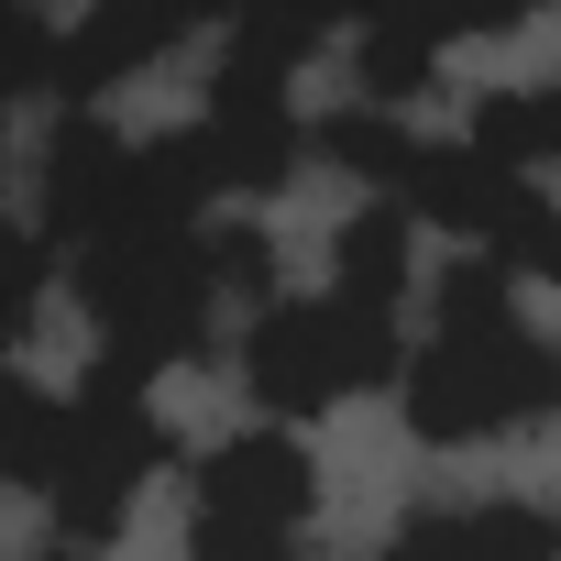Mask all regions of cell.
<instances>
[{
    "mask_svg": "<svg viewBox=\"0 0 561 561\" xmlns=\"http://www.w3.org/2000/svg\"><path fill=\"white\" fill-rule=\"evenodd\" d=\"M561 408V353L528 320L517 275H495L484 253H451L430 275V331L397 353V419L430 451H473L506 430H539Z\"/></svg>",
    "mask_w": 561,
    "mask_h": 561,
    "instance_id": "6da1fadb",
    "label": "cell"
},
{
    "mask_svg": "<svg viewBox=\"0 0 561 561\" xmlns=\"http://www.w3.org/2000/svg\"><path fill=\"white\" fill-rule=\"evenodd\" d=\"M67 287H78L89 342H100L89 375L144 386V397H154L165 364H187L209 342V309H220L209 264H198V231H100V242L67 253Z\"/></svg>",
    "mask_w": 561,
    "mask_h": 561,
    "instance_id": "7a4b0ae2",
    "label": "cell"
},
{
    "mask_svg": "<svg viewBox=\"0 0 561 561\" xmlns=\"http://www.w3.org/2000/svg\"><path fill=\"white\" fill-rule=\"evenodd\" d=\"M309 23H231L220 67H209V111L187 122L209 154V198H275L298 187L309 122H298V67H309Z\"/></svg>",
    "mask_w": 561,
    "mask_h": 561,
    "instance_id": "3957f363",
    "label": "cell"
},
{
    "mask_svg": "<svg viewBox=\"0 0 561 561\" xmlns=\"http://www.w3.org/2000/svg\"><path fill=\"white\" fill-rule=\"evenodd\" d=\"M397 320L375 309H342L331 287L320 298H264L253 331H242V386L264 408V430H309L353 397H386L397 386Z\"/></svg>",
    "mask_w": 561,
    "mask_h": 561,
    "instance_id": "277c9868",
    "label": "cell"
},
{
    "mask_svg": "<svg viewBox=\"0 0 561 561\" xmlns=\"http://www.w3.org/2000/svg\"><path fill=\"white\" fill-rule=\"evenodd\" d=\"M176 430L144 386H111V375H78L67 386V430H56V473H45V517H56V550H111L122 517L144 506V484L165 473Z\"/></svg>",
    "mask_w": 561,
    "mask_h": 561,
    "instance_id": "5b68a950",
    "label": "cell"
},
{
    "mask_svg": "<svg viewBox=\"0 0 561 561\" xmlns=\"http://www.w3.org/2000/svg\"><path fill=\"white\" fill-rule=\"evenodd\" d=\"M309 517H320V462L298 430H231L209 440L198 484H187V561H309Z\"/></svg>",
    "mask_w": 561,
    "mask_h": 561,
    "instance_id": "8992f818",
    "label": "cell"
},
{
    "mask_svg": "<svg viewBox=\"0 0 561 561\" xmlns=\"http://www.w3.org/2000/svg\"><path fill=\"white\" fill-rule=\"evenodd\" d=\"M375 561H561V528L528 495H473V506H419Z\"/></svg>",
    "mask_w": 561,
    "mask_h": 561,
    "instance_id": "52a82bcc",
    "label": "cell"
},
{
    "mask_svg": "<svg viewBox=\"0 0 561 561\" xmlns=\"http://www.w3.org/2000/svg\"><path fill=\"white\" fill-rule=\"evenodd\" d=\"M176 45H187V23H133V12H89V23H67V34H56V111H100V89L165 67Z\"/></svg>",
    "mask_w": 561,
    "mask_h": 561,
    "instance_id": "ba28073f",
    "label": "cell"
},
{
    "mask_svg": "<svg viewBox=\"0 0 561 561\" xmlns=\"http://www.w3.org/2000/svg\"><path fill=\"white\" fill-rule=\"evenodd\" d=\"M331 298H342V309H375V320H397V309L419 298V231H408L386 198H364V209L331 231Z\"/></svg>",
    "mask_w": 561,
    "mask_h": 561,
    "instance_id": "9c48e42d",
    "label": "cell"
},
{
    "mask_svg": "<svg viewBox=\"0 0 561 561\" xmlns=\"http://www.w3.org/2000/svg\"><path fill=\"white\" fill-rule=\"evenodd\" d=\"M451 144L484 154L495 176H528V187H539V165L561 154V89H484L473 122H462Z\"/></svg>",
    "mask_w": 561,
    "mask_h": 561,
    "instance_id": "30bf717a",
    "label": "cell"
},
{
    "mask_svg": "<svg viewBox=\"0 0 561 561\" xmlns=\"http://www.w3.org/2000/svg\"><path fill=\"white\" fill-rule=\"evenodd\" d=\"M56 430H67V397H45L23 364H0V495L56 473Z\"/></svg>",
    "mask_w": 561,
    "mask_h": 561,
    "instance_id": "8fae6325",
    "label": "cell"
},
{
    "mask_svg": "<svg viewBox=\"0 0 561 561\" xmlns=\"http://www.w3.org/2000/svg\"><path fill=\"white\" fill-rule=\"evenodd\" d=\"M440 56H451V34H430V23H397V34H364V45H353V100L397 122V111H408V100H419V89L440 78Z\"/></svg>",
    "mask_w": 561,
    "mask_h": 561,
    "instance_id": "7c38bea8",
    "label": "cell"
},
{
    "mask_svg": "<svg viewBox=\"0 0 561 561\" xmlns=\"http://www.w3.org/2000/svg\"><path fill=\"white\" fill-rule=\"evenodd\" d=\"M309 154H320V165H342V176H364V187L386 198V187L408 176L419 133H408V122H386V111H364V100H342L331 122H309Z\"/></svg>",
    "mask_w": 561,
    "mask_h": 561,
    "instance_id": "4fadbf2b",
    "label": "cell"
},
{
    "mask_svg": "<svg viewBox=\"0 0 561 561\" xmlns=\"http://www.w3.org/2000/svg\"><path fill=\"white\" fill-rule=\"evenodd\" d=\"M23 100H56V23L45 12H0V122Z\"/></svg>",
    "mask_w": 561,
    "mask_h": 561,
    "instance_id": "5bb4252c",
    "label": "cell"
},
{
    "mask_svg": "<svg viewBox=\"0 0 561 561\" xmlns=\"http://www.w3.org/2000/svg\"><path fill=\"white\" fill-rule=\"evenodd\" d=\"M0 187H12V122H0ZM0 220H12V209H0Z\"/></svg>",
    "mask_w": 561,
    "mask_h": 561,
    "instance_id": "9a60e30c",
    "label": "cell"
},
{
    "mask_svg": "<svg viewBox=\"0 0 561 561\" xmlns=\"http://www.w3.org/2000/svg\"><path fill=\"white\" fill-rule=\"evenodd\" d=\"M34 561H89V550H34Z\"/></svg>",
    "mask_w": 561,
    "mask_h": 561,
    "instance_id": "2e32d148",
    "label": "cell"
}]
</instances>
